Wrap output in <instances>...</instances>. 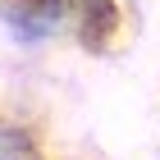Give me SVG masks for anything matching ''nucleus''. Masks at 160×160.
<instances>
[{
    "label": "nucleus",
    "mask_w": 160,
    "mask_h": 160,
    "mask_svg": "<svg viewBox=\"0 0 160 160\" xmlns=\"http://www.w3.org/2000/svg\"><path fill=\"white\" fill-rule=\"evenodd\" d=\"M78 0H0V23L18 46H50L73 32Z\"/></svg>",
    "instance_id": "f257e3e1"
},
{
    "label": "nucleus",
    "mask_w": 160,
    "mask_h": 160,
    "mask_svg": "<svg viewBox=\"0 0 160 160\" xmlns=\"http://www.w3.org/2000/svg\"><path fill=\"white\" fill-rule=\"evenodd\" d=\"M119 5L114 0H78L73 14V37H82L87 46H105V41L119 32Z\"/></svg>",
    "instance_id": "f03ea898"
},
{
    "label": "nucleus",
    "mask_w": 160,
    "mask_h": 160,
    "mask_svg": "<svg viewBox=\"0 0 160 160\" xmlns=\"http://www.w3.org/2000/svg\"><path fill=\"white\" fill-rule=\"evenodd\" d=\"M0 160H37V137L28 123L0 119Z\"/></svg>",
    "instance_id": "7ed1b4c3"
}]
</instances>
